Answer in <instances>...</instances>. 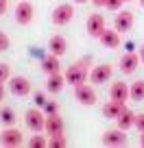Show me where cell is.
Returning <instances> with one entry per match:
<instances>
[{
    "mask_svg": "<svg viewBox=\"0 0 144 148\" xmlns=\"http://www.w3.org/2000/svg\"><path fill=\"white\" fill-rule=\"evenodd\" d=\"M74 98L81 102V105H85V107L96 105V100H98V96H96V92H94V87H90V85H85V83L74 85Z\"/></svg>",
    "mask_w": 144,
    "mask_h": 148,
    "instance_id": "2",
    "label": "cell"
},
{
    "mask_svg": "<svg viewBox=\"0 0 144 148\" xmlns=\"http://www.w3.org/2000/svg\"><path fill=\"white\" fill-rule=\"evenodd\" d=\"M133 126L142 133L144 131V113H140V116H135V122H133Z\"/></svg>",
    "mask_w": 144,
    "mask_h": 148,
    "instance_id": "27",
    "label": "cell"
},
{
    "mask_svg": "<svg viewBox=\"0 0 144 148\" xmlns=\"http://www.w3.org/2000/svg\"><path fill=\"white\" fill-rule=\"evenodd\" d=\"M9 37H7L5 35V33H0V52H2V50H7V48H9Z\"/></svg>",
    "mask_w": 144,
    "mask_h": 148,
    "instance_id": "28",
    "label": "cell"
},
{
    "mask_svg": "<svg viewBox=\"0 0 144 148\" xmlns=\"http://www.w3.org/2000/svg\"><path fill=\"white\" fill-rule=\"evenodd\" d=\"M122 2H125V0H107V9H109V11H118V9H120V7H122Z\"/></svg>",
    "mask_w": 144,
    "mask_h": 148,
    "instance_id": "26",
    "label": "cell"
},
{
    "mask_svg": "<svg viewBox=\"0 0 144 148\" xmlns=\"http://www.w3.org/2000/svg\"><path fill=\"white\" fill-rule=\"evenodd\" d=\"M90 81H92L94 85H101V83H107V81L112 79V65H107V63H103V65H96V68L90 72V76H88Z\"/></svg>",
    "mask_w": 144,
    "mask_h": 148,
    "instance_id": "7",
    "label": "cell"
},
{
    "mask_svg": "<svg viewBox=\"0 0 144 148\" xmlns=\"http://www.w3.org/2000/svg\"><path fill=\"white\" fill-rule=\"evenodd\" d=\"M98 39H101V44L105 48H112V50H116V48L120 46V33H118V31H109V28H105Z\"/></svg>",
    "mask_w": 144,
    "mask_h": 148,
    "instance_id": "12",
    "label": "cell"
},
{
    "mask_svg": "<svg viewBox=\"0 0 144 148\" xmlns=\"http://www.w3.org/2000/svg\"><path fill=\"white\" fill-rule=\"evenodd\" d=\"M125 2H127V0H125Z\"/></svg>",
    "mask_w": 144,
    "mask_h": 148,
    "instance_id": "38",
    "label": "cell"
},
{
    "mask_svg": "<svg viewBox=\"0 0 144 148\" xmlns=\"http://www.w3.org/2000/svg\"><path fill=\"white\" fill-rule=\"evenodd\" d=\"M125 142H127V135H125L122 129L107 131V133L103 135V144H105V146H122Z\"/></svg>",
    "mask_w": 144,
    "mask_h": 148,
    "instance_id": "14",
    "label": "cell"
},
{
    "mask_svg": "<svg viewBox=\"0 0 144 148\" xmlns=\"http://www.w3.org/2000/svg\"><path fill=\"white\" fill-rule=\"evenodd\" d=\"M0 118H2V122H5L7 126H11L15 122V113L11 109H2V111H0Z\"/></svg>",
    "mask_w": 144,
    "mask_h": 148,
    "instance_id": "24",
    "label": "cell"
},
{
    "mask_svg": "<svg viewBox=\"0 0 144 148\" xmlns=\"http://www.w3.org/2000/svg\"><path fill=\"white\" fill-rule=\"evenodd\" d=\"M48 113H57V105L55 102H46V116Z\"/></svg>",
    "mask_w": 144,
    "mask_h": 148,
    "instance_id": "29",
    "label": "cell"
},
{
    "mask_svg": "<svg viewBox=\"0 0 144 148\" xmlns=\"http://www.w3.org/2000/svg\"><path fill=\"white\" fill-rule=\"evenodd\" d=\"M138 55H140V63H144V46L140 48V52H138Z\"/></svg>",
    "mask_w": 144,
    "mask_h": 148,
    "instance_id": "33",
    "label": "cell"
},
{
    "mask_svg": "<svg viewBox=\"0 0 144 148\" xmlns=\"http://www.w3.org/2000/svg\"><path fill=\"white\" fill-rule=\"evenodd\" d=\"M129 96H131V100H135V102L144 100V81H138V83L131 85L129 87Z\"/></svg>",
    "mask_w": 144,
    "mask_h": 148,
    "instance_id": "21",
    "label": "cell"
},
{
    "mask_svg": "<svg viewBox=\"0 0 144 148\" xmlns=\"http://www.w3.org/2000/svg\"><path fill=\"white\" fill-rule=\"evenodd\" d=\"M65 144H68V142H65L63 133H59V135H52V137H50V142H48V146H50V148H63Z\"/></svg>",
    "mask_w": 144,
    "mask_h": 148,
    "instance_id": "23",
    "label": "cell"
},
{
    "mask_svg": "<svg viewBox=\"0 0 144 148\" xmlns=\"http://www.w3.org/2000/svg\"><path fill=\"white\" fill-rule=\"evenodd\" d=\"M7 7H9V0H0V15L7 13Z\"/></svg>",
    "mask_w": 144,
    "mask_h": 148,
    "instance_id": "30",
    "label": "cell"
},
{
    "mask_svg": "<svg viewBox=\"0 0 144 148\" xmlns=\"http://www.w3.org/2000/svg\"><path fill=\"white\" fill-rule=\"evenodd\" d=\"M44 131L48 133V137L63 133V120H61L59 113H48V116H46V126H44Z\"/></svg>",
    "mask_w": 144,
    "mask_h": 148,
    "instance_id": "8",
    "label": "cell"
},
{
    "mask_svg": "<svg viewBox=\"0 0 144 148\" xmlns=\"http://www.w3.org/2000/svg\"><path fill=\"white\" fill-rule=\"evenodd\" d=\"M116 122H118V129H122V131H127V129H131L133 126V122H135V113L131 109H122V113L116 118Z\"/></svg>",
    "mask_w": 144,
    "mask_h": 148,
    "instance_id": "19",
    "label": "cell"
},
{
    "mask_svg": "<svg viewBox=\"0 0 144 148\" xmlns=\"http://www.w3.org/2000/svg\"><path fill=\"white\" fill-rule=\"evenodd\" d=\"M35 100H37V105H46V98L42 94H35Z\"/></svg>",
    "mask_w": 144,
    "mask_h": 148,
    "instance_id": "31",
    "label": "cell"
},
{
    "mask_svg": "<svg viewBox=\"0 0 144 148\" xmlns=\"http://www.w3.org/2000/svg\"><path fill=\"white\" fill-rule=\"evenodd\" d=\"M33 13H35L33 5L28 0H22V2H18V7H15V22L22 24V26H26V24H31Z\"/></svg>",
    "mask_w": 144,
    "mask_h": 148,
    "instance_id": "5",
    "label": "cell"
},
{
    "mask_svg": "<svg viewBox=\"0 0 144 148\" xmlns=\"http://www.w3.org/2000/svg\"><path fill=\"white\" fill-rule=\"evenodd\" d=\"M94 2V7H105L107 5V0H92Z\"/></svg>",
    "mask_w": 144,
    "mask_h": 148,
    "instance_id": "32",
    "label": "cell"
},
{
    "mask_svg": "<svg viewBox=\"0 0 144 148\" xmlns=\"http://www.w3.org/2000/svg\"><path fill=\"white\" fill-rule=\"evenodd\" d=\"M28 146H31V148H46L48 142H46L44 135H33V137L28 139Z\"/></svg>",
    "mask_w": 144,
    "mask_h": 148,
    "instance_id": "22",
    "label": "cell"
},
{
    "mask_svg": "<svg viewBox=\"0 0 144 148\" xmlns=\"http://www.w3.org/2000/svg\"><path fill=\"white\" fill-rule=\"evenodd\" d=\"M85 26H88L90 37H101V33L105 31V18L98 13H92L88 18V22H85Z\"/></svg>",
    "mask_w": 144,
    "mask_h": 148,
    "instance_id": "9",
    "label": "cell"
},
{
    "mask_svg": "<svg viewBox=\"0 0 144 148\" xmlns=\"http://www.w3.org/2000/svg\"><path fill=\"white\" fill-rule=\"evenodd\" d=\"M122 109H125V102L109 100L107 105H103V116H105V118H109V120H116V118L122 113Z\"/></svg>",
    "mask_w": 144,
    "mask_h": 148,
    "instance_id": "17",
    "label": "cell"
},
{
    "mask_svg": "<svg viewBox=\"0 0 144 148\" xmlns=\"http://www.w3.org/2000/svg\"><path fill=\"white\" fill-rule=\"evenodd\" d=\"M24 120H26V126L33 131V133H42L44 126H46V116H44L39 109H28Z\"/></svg>",
    "mask_w": 144,
    "mask_h": 148,
    "instance_id": "4",
    "label": "cell"
},
{
    "mask_svg": "<svg viewBox=\"0 0 144 148\" xmlns=\"http://www.w3.org/2000/svg\"><path fill=\"white\" fill-rule=\"evenodd\" d=\"M7 79H11V68L7 63H0V83H7Z\"/></svg>",
    "mask_w": 144,
    "mask_h": 148,
    "instance_id": "25",
    "label": "cell"
},
{
    "mask_svg": "<svg viewBox=\"0 0 144 148\" xmlns=\"http://www.w3.org/2000/svg\"><path fill=\"white\" fill-rule=\"evenodd\" d=\"M65 83H72V85H81L88 81L90 72H88V63L85 61H76L74 65H70L68 70H65Z\"/></svg>",
    "mask_w": 144,
    "mask_h": 148,
    "instance_id": "1",
    "label": "cell"
},
{
    "mask_svg": "<svg viewBox=\"0 0 144 148\" xmlns=\"http://www.w3.org/2000/svg\"><path fill=\"white\" fill-rule=\"evenodd\" d=\"M140 5H142V9H144V0H140Z\"/></svg>",
    "mask_w": 144,
    "mask_h": 148,
    "instance_id": "37",
    "label": "cell"
},
{
    "mask_svg": "<svg viewBox=\"0 0 144 148\" xmlns=\"http://www.w3.org/2000/svg\"><path fill=\"white\" fill-rule=\"evenodd\" d=\"M0 144H2V146H9V148L20 146V144H22V133H20L18 129H5L0 133Z\"/></svg>",
    "mask_w": 144,
    "mask_h": 148,
    "instance_id": "10",
    "label": "cell"
},
{
    "mask_svg": "<svg viewBox=\"0 0 144 148\" xmlns=\"http://www.w3.org/2000/svg\"><path fill=\"white\" fill-rule=\"evenodd\" d=\"M63 85H65V76L61 72H55V74L48 76L46 87H48V92H50V94H59L61 89H63Z\"/></svg>",
    "mask_w": 144,
    "mask_h": 148,
    "instance_id": "18",
    "label": "cell"
},
{
    "mask_svg": "<svg viewBox=\"0 0 144 148\" xmlns=\"http://www.w3.org/2000/svg\"><path fill=\"white\" fill-rule=\"evenodd\" d=\"M109 100H116V102L129 100V85L127 83H114L112 89H109Z\"/></svg>",
    "mask_w": 144,
    "mask_h": 148,
    "instance_id": "15",
    "label": "cell"
},
{
    "mask_svg": "<svg viewBox=\"0 0 144 148\" xmlns=\"http://www.w3.org/2000/svg\"><path fill=\"white\" fill-rule=\"evenodd\" d=\"M74 2H79V5H83V2H88V0H74Z\"/></svg>",
    "mask_w": 144,
    "mask_h": 148,
    "instance_id": "36",
    "label": "cell"
},
{
    "mask_svg": "<svg viewBox=\"0 0 144 148\" xmlns=\"http://www.w3.org/2000/svg\"><path fill=\"white\" fill-rule=\"evenodd\" d=\"M140 144L144 146V131H142V135H140Z\"/></svg>",
    "mask_w": 144,
    "mask_h": 148,
    "instance_id": "35",
    "label": "cell"
},
{
    "mask_svg": "<svg viewBox=\"0 0 144 148\" xmlns=\"http://www.w3.org/2000/svg\"><path fill=\"white\" fill-rule=\"evenodd\" d=\"M138 65H140V55H135V52H127V55H122V59H120V72L133 74L135 70H138Z\"/></svg>",
    "mask_w": 144,
    "mask_h": 148,
    "instance_id": "11",
    "label": "cell"
},
{
    "mask_svg": "<svg viewBox=\"0 0 144 148\" xmlns=\"http://www.w3.org/2000/svg\"><path fill=\"white\" fill-rule=\"evenodd\" d=\"M9 89L13 96H26V94H31V83H28V79H24V76H11L9 79Z\"/></svg>",
    "mask_w": 144,
    "mask_h": 148,
    "instance_id": "6",
    "label": "cell"
},
{
    "mask_svg": "<svg viewBox=\"0 0 144 148\" xmlns=\"http://www.w3.org/2000/svg\"><path fill=\"white\" fill-rule=\"evenodd\" d=\"M72 18H74V7H72V5L55 7V11H52V15H50V20H52L55 26H63V24H68Z\"/></svg>",
    "mask_w": 144,
    "mask_h": 148,
    "instance_id": "3",
    "label": "cell"
},
{
    "mask_svg": "<svg viewBox=\"0 0 144 148\" xmlns=\"http://www.w3.org/2000/svg\"><path fill=\"white\" fill-rule=\"evenodd\" d=\"M42 72H46L48 76L55 72H59V57L57 55H50L46 59H42Z\"/></svg>",
    "mask_w": 144,
    "mask_h": 148,
    "instance_id": "20",
    "label": "cell"
},
{
    "mask_svg": "<svg viewBox=\"0 0 144 148\" xmlns=\"http://www.w3.org/2000/svg\"><path fill=\"white\" fill-rule=\"evenodd\" d=\"M133 28V13L131 11H120L116 15V31L118 33H129Z\"/></svg>",
    "mask_w": 144,
    "mask_h": 148,
    "instance_id": "13",
    "label": "cell"
},
{
    "mask_svg": "<svg viewBox=\"0 0 144 148\" xmlns=\"http://www.w3.org/2000/svg\"><path fill=\"white\" fill-rule=\"evenodd\" d=\"M2 98H5V85L0 83V100H2Z\"/></svg>",
    "mask_w": 144,
    "mask_h": 148,
    "instance_id": "34",
    "label": "cell"
},
{
    "mask_svg": "<svg viewBox=\"0 0 144 148\" xmlns=\"http://www.w3.org/2000/svg\"><path fill=\"white\" fill-rule=\"evenodd\" d=\"M48 48H50V55L61 57L68 50V42H65V37H61V35H52L50 42H48Z\"/></svg>",
    "mask_w": 144,
    "mask_h": 148,
    "instance_id": "16",
    "label": "cell"
}]
</instances>
